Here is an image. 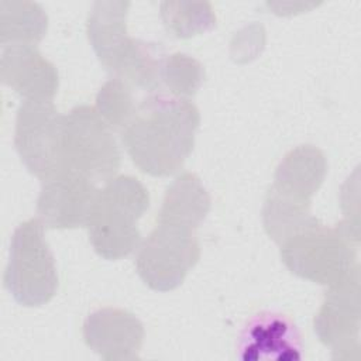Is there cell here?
<instances>
[{
  "label": "cell",
  "mask_w": 361,
  "mask_h": 361,
  "mask_svg": "<svg viewBox=\"0 0 361 361\" xmlns=\"http://www.w3.org/2000/svg\"><path fill=\"white\" fill-rule=\"evenodd\" d=\"M200 114L185 97L151 94L123 127L121 142L145 173L168 176L179 171L195 145Z\"/></svg>",
  "instance_id": "1"
},
{
  "label": "cell",
  "mask_w": 361,
  "mask_h": 361,
  "mask_svg": "<svg viewBox=\"0 0 361 361\" xmlns=\"http://www.w3.org/2000/svg\"><path fill=\"white\" fill-rule=\"evenodd\" d=\"M128 1H97L87 18V37L100 63L130 86L154 92L164 59L151 44L127 32Z\"/></svg>",
  "instance_id": "2"
},
{
  "label": "cell",
  "mask_w": 361,
  "mask_h": 361,
  "mask_svg": "<svg viewBox=\"0 0 361 361\" xmlns=\"http://www.w3.org/2000/svg\"><path fill=\"white\" fill-rule=\"evenodd\" d=\"M149 204L145 186L133 176L109 179L97 190L86 223L93 250L104 259H120L131 254L141 241L138 220Z\"/></svg>",
  "instance_id": "3"
},
{
  "label": "cell",
  "mask_w": 361,
  "mask_h": 361,
  "mask_svg": "<svg viewBox=\"0 0 361 361\" xmlns=\"http://www.w3.org/2000/svg\"><path fill=\"white\" fill-rule=\"evenodd\" d=\"M3 281L13 298L27 307L42 306L55 296L58 272L38 219L25 220L14 230Z\"/></svg>",
  "instance_id": "4"
},
{
  "label": "cell",
  "mask_w": 361,
  "mask_h": 361,
  "mask_svg": "<svg viewBox=\"0 0 361 361\" xmlns=\"http://www.w3.org/2000/svg\"><path fill=\"white\" fill-rule=\"evenodd\" d=\"M195 226L157 216V224L138 247L135 268L142 282L154 290L178 288L200 257Z\"/></svg>",
  "instance_id": "5"
},
{
  "label": "cell",
  "mask_w": 361,
  "mask_h": 361,
  "mask_svg": "<svg viewBox=\"0 0 361 361\" xmlns=\"http://www.w3.org/2000/svg\"><path fill=\"white\" fill-rule=\"evenodd\" d=\"M281 258L292 274L327 286L355 267L351 240L338 227L329 228L316 219L281 243Z\"/></svg>",
  "instance_id": "6"
},
{
  "label": "cell",
  "mask_w": 361,
  "mask_h": 361,
  "mask_svg": "<svg viewBox=\"0 0 361 361\" xmlns=\"http://www.w3.org/2000/svg\"><path fill=\"white\" fill-rule=\"evenodd\" d=\"M62 161L65 169L92 182H107L120 169L121 154L113 131L94 107L76 106L63 116Z\"/></svg>",
  "instance_id": "7"
},
{
  "label": "cell",
  "mask_w": 361,
  "mask_h": 361,
  "mask_svg": "<svg viewBox=\"0 0 361 361\" xmlns=\"http://www.w3.org/2000/svg\"><path fill=\"white\" fill-rule=\"evenodd\" d=\"M62 123L63 116L52 102L25 100L17 111L16 149L25 168L41 180L65 171Z\"/></svg>",
  "instance_id": "8"
},
{
  "label": "cell",
  "mask_w": 361,
  "mask_h": 361,
  "mask_svg": "<svg viewBox=\"0 0 361 361\" xmlns=\"http://www.w3.org/2000/svg\"><path fill=\"white\" fill-rule=\"evenodd\" d=\"M313 327L319 340L331 347L336 358H350L351 350L358 353L360 275L357 265L344 279L330 285L314 316Z\"/></svg>",
  "instance_id": "9"
},
{
  "label": "cell",
  "mask_w": 361,
  "mask_h": 361,
  "mask_svg": "<svg viewBox=\"0 0 361 361\" xmlns=\"http://www.w3.org/2000/svg\"><path fill=\"white\" fill-rule=\"evenodd\" d=\"M94 182L65 169L42 180L37 200V214L48 228H76L86 226L96 195Z\"/></svg>",
  "instance_id": "10"
},
{
  "label": "cell",
  "mask_w": 361,
  "mask_h": 361,
  "mask_svg": "<svg viewBox=\"0 0 361 361\" xmlns=\"http://www.w3.org/2000/svg\"><path fill=\"white\" fill-rule=\"evenodd\" d=\"M144 336V326L140 319L124 309H99L89 314L83 323L86 345L107 361L138 358Z\"/></svg>",
  "instance_id": "11"
},
{
  "label": "cell",
  "mask_w": 361,
  "mask_h": 361,
  "mask_svg": "<svg viewBox=\"0 0 361 361\" xmlns=\"http://www.w3.org/2000/svg\"><path fill=\"white\" fill-rule=\"evenodd\" d=\"M240 358L244 361H293L302 357V341L296 326L283 314H255L240 337Z\"/></svg>",
  "instance_id": "12"
},
{
  "label": "cell",
  "mask_w": 361,
  "mask_h": 361,
  "mask_svg": "<svg viewBox=\"0 0 361 361\" xmlns=\"http://www.w3.org/2000/svg\"><path fill=\"white\" fill-rule=\"evenodd\" d=\"M1 80L25 100L52 102L58 90V72L35 45H6L1 54Z\"/></svg>",
  "instance_id": "13"
},
{
  "label": "cell",
  "mask_w": 361,
  "mask_h": 361,
  "mask_svg": "<svg viewBox=\"0 0 361 361\" xmlns=\"http://www.w3.org/2000/svg\"><path fill=\"white\" fill-rule=\"evenodd\" d=\"M326 172L324 154L313 145H299L281 161L271 188L292 199L310 203L312 196L322 186Z\"/></svg>",
  "instance_id": "14"
},
{
  "label": "cell",
  "mask_w": 361,
  "mask_h": 361,
  "mask_svg": "<svg viewBox=\"0 0 361 361\" xmlns=\"http://www.w3.org/2000/svg\"><path fill=\"white\" fill-rule=\"evenodd\" d=\"M209 209L210 197L200 179L195 173L185 172L168 186L158 217L175 219L199 227Z\"/></svg>",
  "instance_id": "15"
},
{
  "label": "cell",
  "mask_w": 361,
  "mask_h": 361,
  "mask_svg": "<svg viewBox=\"0 0 361 361\" xmlns=\"http://www.w3.org/2000/svg\"><path fill=\"white\" fill-rule=\"evenodd\" d=\"M47 32V14L35 3H0L1 44L35 45Z\"/></svg>",
  "instance_id": "16"
},
{
  "label": "cell",
  "mask_w": 361,
  "mask_h": 361,
  "mask_svg": "<svg viewBox=\"0 0 361 361\" xmlns=\"http://www.w3.org/2000/svg\"><path fill=\"white\" fill-rule=\"evenodd\" d=\"M162 18L166 30L178 38L202 34L216 23L209 3H164Z\"/></svg>",
  "instance_id": "17"
},
{
  "label": "cell",
  "mask_w": 361,
  "mask_h": 361,
  "mask_svg": "<svg viewBox=\"0 0 361 361\" xmlns=\"http://www.w3.org/2000/svg\"><path fill=\"white\" fill-rule=\"evenodd\" d=\"M94 109L111 130L121 131L137 109L131 86L118 78H111L102 86Z\"/></svg>",
  "instance_id": "18"
},
{
  "label": "cell",
  "mask_w": 361,
  "mask_h": 361,
  "mask_svg": "<svg viewBox=\"0 0 361 361\" xmlns=\"http://www.w3.org/2000/svg\"><path fill=\"white\" fill-rule=\"evenodd\" d=\"M204 79L200 62L185 54H173L164 59L161 66V80L171 93L188 99L195 94Z\"/></svg>",
  "instance_id": "19"
}]
</instances>
